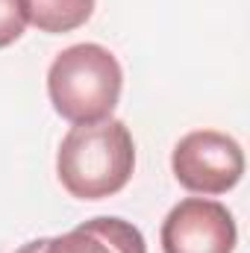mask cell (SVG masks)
Instances as JSON below:
<instances>
[{"instance_id": "cell-1", "label": "cell", "mask_w": 250, "mask_h": 253, "mask_svg": "<svg viewBox=\"0 0 250 253\" xmlns=\"http://www.w3.org/2000/svg\"><path fill=\"white\" fill-rule=\"evenodd\" d=\"M135 168V144L121 121L77 124L62 138L56 174L71 197L103 200L124 189Z\"/></svg>"}, {"instance_id": "cell-2", "label": "cell", "mask_w": 250, "mask_h": 253, "mask_svg": "<svg viewBox=\"0 0 250 253\" xmlns=\"http://www.w3.org/2000/svg\"><path fill=\"white\" fill-rule=\"evenodd\" d=\"M124 71L103 44H74L62 50L47 71V94L71 124H97L112 115L121 100Z\"/></svg>"}, {"instance_id": "cell-3", "label": "cell", "mask_w": 250, "mask_h": 253, "mask_svg": "<svg viewBox=\"0 0 250 253\" xmlns=\"http://www.w3.org/2000/svg\"><path fill=\"white\" fill-rule=\"evenodd\" d=\"M177 183L194 194H227L245 174V153L236 138L218 129H194L171 153Z\"/></svg>"}, {"instance_id": "cell-4", "label": "cell", "mask_w": 250, "mask_h": 253, "mask_svg": "<svg viewBox=\"0 0 250 253\" xmlns=\"http://www.w3.org/2000/svg\"><path fill=\"white\" fill-rule=\"evenodd\" d=\"M236 239L233 212L206 197L180 200L162 221V253H233Z\"/></svg>"}, {"instance_id": "cell-5", "label": "cell", "mask_w": 250, "mask_h": 253, "mask_svg": "<svg viewBox=\"0 0 250 253\" xmlns=\"http://www.w3.org/2000/svg\"><path fill=\"white\" fill-rule=\"evenodd\" d=\"M44 253H147L144 236L124 218L103 215L83 221L65 236L47 239Z\"/></svg>"}, {"instance_id": "cell-6", "label": "cell", "mask_w": 250, "mask_h": 253, "mask_svg": "<svg viewBox=\"0 0 250 253\" xmlns=\"http://www.w3.org/2000/svg\"><path fill=\"white\" fill-rule=\"evenodd\" d=\"M24 9L33 27L56 36L83 27L94 12V0H24Z\"/></svg>"}, {"instance_id": "cell-7", "label": "cell", "mask_w": 250, "mask_h": 253, "mask_svg": "<svg viewBox=\"0 0 250 253\" xmlns=\"http://www.w3.org/2000/svg\"><path fill=\"white\" fill-rule=\"evenodd\" d=\"M27 30L24 0H0V47L15 44Z\"/></svg>"}, {"instance_id": "cell-8", "label": "cell", "mask_w": 250, "mask_h": 253, "mask_svg": "<svg viewBox=\"0 0 250 253\" xmlns=\"http://www.w3.org/2000/svg\"><path fill=\"white\" fill-rule=\"evenodd\" d=\"M44 245H47V239H36V242H27L21 251L15 253H44Z\"/></svg>"}]
</instances>
